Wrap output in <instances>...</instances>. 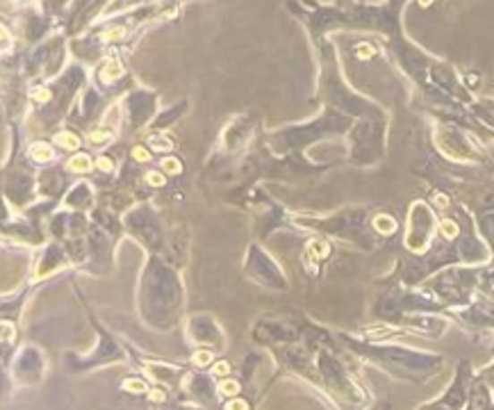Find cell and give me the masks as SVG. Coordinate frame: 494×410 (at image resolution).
Listing matches in <instances>:
<instances>
[{
  "instance_id": "obj_1",
  "label": "cell",
  "mask_w": 494,
  "mask_h": 410,
  "mask_svg": "<svg viewBox=\"0 0 494 410\" xmlns=\"http://www.w3.org/2000/svg\"><path fill=\"white\" fill-rule=\"evenodd\" d=\"M125 388H128V390H135V392L144 390V386H141L140 380H128V383H125Z\"/></svg>"
},
{
  "instance_id": "obj_2",
  "label": "cell",
  "mask_w": 494,
  "mask_h": 410,
  "mask_svg": "<svg viewBox=\"0 0 494 410\" xmlns=\"http://www.w3.org/2000/svg\"><path fill=\"white\" fill-rule=\"evenodd\" d=\"M215 374H228V363H217Z\"/></svg>"
},
{
  "instance_id": "obj_3",
  "label": "cell",
  "mask_w": 494,
  "mask_h": 410,
  "mask_svg": "<svg viewBox=\"0 0 494 410\" xmlns=\"http://www.w3.org/2000/svg\"><path fill=\"white\" fill-rule=\"evenodd\" d=\"M226 392H228V395H235L237 383H226Z\"/></svg>"
},
{
  "instance_id": "obj_4",
  "label": "cell",
  "mask_w": 494,
  "mask_h": 410,
  "mask_svg": "<svg viewBox=\"0 0 494 410\" xmlns=\"http://www.w3.org/2000/svg\"><path fill=\"white\" fill-rule=\"evenodd\" d=\"M228 410H246V408H244V404H240V401H233Z\"/></svg>"
}]
</instances>
